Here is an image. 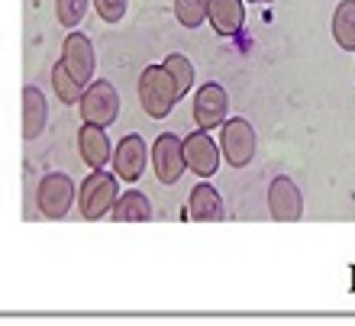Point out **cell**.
<instances>
[{
  "label": "cell",
  "mask_w": 355,
  "mask_h": 326,
  "mask_svg": "<svg viewBox=\"0 0 355 326\" xmlns=\"http://www.w3.org/2000/svg\"><path fill=\"white\" fill-rule=\"evenodd\" d=\"M139 101L146 117H152V120H165L171 113V107L178 103L175 81H171L168 71L162 65H149L139 75Z\"/></svg>",
  "instance_id": "obj_1"
},
{
  "label": "cell",
  "mask_w": 355,
  "mask_h": 326,
  "mask_svg": "<svg viewBox=\"0 0 355 326\" xmlns=\"http://www.w3.org/2000/svg\"><path fill=\"white\" fill-rule=\"evenodd\" d=\"M116 178L107 175L103 168H94L91 175L81 181V191H75L78 197V210L85 220H103V216L110 214L113 200H116Z\"/></svg>",
  "instance_id": "obj_2"
},
{
  "label": "cell",
  "mask_w": 355,
  "mask_h": 326,
  "mask_svg": "<svg viewBox=\"0 0 355 326\" xmlns=\"http://www.w3.org/2000/svg\"><path fill=\"white\" fill-rule=\"evenodd\" d=\"M78 103H81V120L94 123V126H103V130L110 123H116V117H120V94H116V87L110 81L85 84Z\"/></svg>",
  "instance_id": "obj_3"
},
{
  "label": "cell",
  "mask_w": 355,
  "mask_h": 326,
  "mask_svg": "<svg viewBox=\"0 0 355 326\" xmlns=\"http://www.w3.org/2000/svg\"><path fill=\"white\" fill-rule=\"evenodd\" d=\"M75 181L62 171H52L39 181V191H36V207L39 214L49 216V220H62V216L71 210L75 204Z\"/></svg>",
  "instance_id": "obj_4"
},
{
  "label": "cell",
  "mask_w": 355,
  "mask_h": 326,
  "mask_svg": "<svg viewBox=\"0 0 355 326\" xmlns=\"http://www.w3.org/2000/svg\"><path fill=\"white\" fill-rule=\"evenodd\" d=\"M255 130L252 123L236 117V120H223V136H220V152L233 168H245L255 159Z\"/></svg>",
  "instance_id": "obj_5"
},
{
  "label": "cell",
  "mask_w": 355,
  "mask_h": 326,
  "mask_svg": "<svg viewBox=\"0 0 355 326\" xmlns=\"http://www.w3.org/2000/svg\"><path fill=\"white\" fill-rule=\"evenodd\" d=\"M181 152H184V165L200 178H214L220 168V146L210 139V132H191L181 139Z\"/></svg>",
  "instance_id": "obj_6"
},
{
  "label": "cell",
  "mask_w": 355,
  "mask_h": 326,
  "mask_svg": "<svg viewBox=\"0 0 355 326\" xmlns=\"http://www.w3.org/2000/svg\"><path fill=\"white\" fill-rule=\"evenodd\" d=\"M268 214L278 223H297L304 216V197L288 175L275 178L268 185Z\"/></svg>",
  "instance_id": "obj_7"
},
{
  "label": "cell",
  "mask_w": 355,
  "mask_h": 326,
  "mask_svg": "<svg viewBox=\"0 0 355 326\" xmlns=\"http://www.w3.org/2000/svg\"><path fill=\"white\" fill-rule=\"evenodd\" d=\"M152 171L162 185H175L184 175V152H181V136L162 132L152 146Z\"/></svg>",
  "instance_id": "obj_8"
},
{
  "label": "cell",
  "mask_w": 355,
  "mask_h": 326,
  "mask_svg": "<svg viewBox=\"0 0 355 326\" xmlns=\"http://www.w3.org/2000/svg\"><path fill=\"white\" fill-rule=\"evenodd\" d=\"M226 113H230V97L226 91L220 87L216 81H207L194 97V120L200 130H216V126H223Z\"/></svg>",
  "instance_id": "obj_9"
},
{
  "label": "cell",
  "mask_w": 355,
  "mask_h": 326,
  "mask_svg": "<svg viewBox=\"0 0 355 326\" xmlns=\"http://www.w3.org/2000/svg\"><path fill=\"white\" fill-rule=\"evenodd\" d=\"M62 65L68 68V75L85 87V84L94 78V68H97L91 39L81 36V33H71V36L65 39V46H62Z\"/></svg>",
  "instance_id": "obj_10"
},
{
  "label": "cell",
  "mask_w": 355,
  "mask_h": 326,
  "mask_svg": "<svg viewBox=\"0 0 355 326\" xmlns=\"http://www.w3.org/2000/svg\"><path fill=\"white\" fill-rule=\"evenodd\" d=\"M110 159H113V168H116V178L130 181V185L139 181L142 171H146V142H142V136H136V132L123 136Z\"/></svg>",
  "instance_id": "obj_11"
},
{
  "label": "cell",
  "mask_w": 355,
  "mask_h": 326,
  "mask_svg": "<svg viewBox=\"0 0 355 326\" xmlns=\"http://www.w3.org/2000/svg\"><path fill=\"white\" fill-rule=\"evenodd\" d=\"M78 152H81V159L85 165L91 168H107L113 155V146L107 139V130L103 126H94V123H85L81 132H78Z\"/></svg>",
  "instance_id": "obj_12"
},
{
  "label": "cell",
  "mask_w": 355,
  "mask_h": 326,
  "mask_svg": "<svg viewBox=\"0 0 355 326\" xmlns=\"http://www.w3.org/2000/svg\"><path fill=\"white\" fill-rule=\"evenodd\" d=\"M207 17L216 36H236L245 23V3L243 0H207Z\"/></svg>",
  "instance_id": "obj_13"
},
{
  "label": "cell",
  "mask_w": 355,
  "mask_h": 326,
  "mask_svg": "<svg viewBox=\"0 0 355 326\" xmlns=\"http://www.w3.org/2000/svg\"><path fill=\"white\" fill-rule=\"evenodd\" d=\"M184 220H197V223H220L223 220V197L216 194L214 185H197L191 191Z\"/></svg>",
  "instance_id": "obj_14"
},
{
  "label": "cell",
  "mask_w": 355,
  "mask_h": 326,
  "mask_svg": "<svg viewBox=\"0 0 355 326\" xmlns=\"http://www.w3.org/2000/svg\"><path fill=\"white\" fill-rule=\"evenodd\" d=\"M49 123V103L46 97H42V91L39 87H33V84H26L23 87V139L33 142L42 136V130H46Z\"/></svg>",
  "instance_id": "obj_15"
},
{
  "label": "cell",
  "mask_w": 355,
  "mask_h": 326,
  "mask_svg": "<svg viewBox=\"0 0 355 326\" xmlns=\"http://www.w3.org/2000/svg\"><path fill=\"white\" fill-rule=\"evenodd\" d=\"M110 214L116 223H149L152 220V204L142 191H126V194H116Z\"/></svg>",
  "instance_id": "obj_16"
},
{
  "label": "cell",
  "mask_w": 355,
  "mask_h": 326,
  "mask_svg": "<svg viewBox=\"0 0 355 326\" xmlns=\"http://www.w3.org/2000/svg\"><path fill=\"white\" fill-rule=\"evenodd\" d=\"M333 39L343 52H355V0H339L333 13Z\"/></svg>",
  "instance_id": "obj_17"
},
{
  "label": "cell",
  "mask_w": 355,
  "mask_h": 326,
  "mask_svg": "<svg viewBox=\"0 0 355 326\" xmlns=\"http://www.w3.org/2000/svg\"><path fill=\"white\" fill-rule=\"evenodd\" d=\"M162 68L168 71V78L175 81V91H178V101L184 97L191 87H194V65L187 62L181 52H175V55H168L165 62H162Z\"/></svg>",
  "instance_id": "obj_18"
},
{
  "label": "cell",
  "mask_w": 355,
  "mask_h": 326,
  "mask_svg": "<svg viewBox=\"0 0 355 326\" xmlns=\"http://www.w3.org/2000/svg\"><path fill=\"white\" fill-rule=\"evenodd\" d=\"M52 87H55V97L62 103H78V97H81V84L75 81V78L68 75V68L62 65V62H55V68H52Z\"/></svg>",
  "instance_id": "obj_19"
},
{
  "label": "cell",
  "mask_w": 355,
  "mask_h": 326,
  "mask_svg": "<svg viewBox=\"0 0 355 326\" xmlns=\"http://www.w3.org/2000/svg\"><path fill=\"white\" fill-rule=\"evenodd\" d=\"M175 17L184 29L204 26L207 19V0H175Z\"/></svg>",
  "instance_id": "obj_20"
},
{
  "label": "cell",
  "mask_w": 355,
  "mask_h": 326,
  "mask_svg": "<svg viewBox=\"0 0 355 326\" xmlns=\"http://www.w3.org/2000/svg\"><path fill=\"white\" fill-rule=\"evenodd\" d=\"M87 3L91 0H55V17L65 29L81 26V19L87 17Z\"/></svg>",
  "instance_id": "obj_21"
},
{
  "label": "cell",
  "mask_w": 355,
  "mask_h": 326,
  "mask_svg": "<svg viewBox=\"0 0 355 326\" xmlns=\"http://www.w3.org/2000/svg\"><path fill=\"white\" fill-rule=\"evenodd\" d=\"M103 23H120L126 17V0H91Z\"/></svg>",
  "instance_id": "obj_22"
},
{
  "label": "cell",
  "mask_w": 355,
  "mask_h": 326,
  "mask_svg": "<svg viewBox=\"0 0 355 326\" xmlns=\"http://www.w3.org/2000/svg\"><path fill=\"white\" fill-rule=\"evenodd\" d=\"M252 3H271V0H252Z\"/></svg>",
  "instance_id": "obj_23"
}]
</instances>
